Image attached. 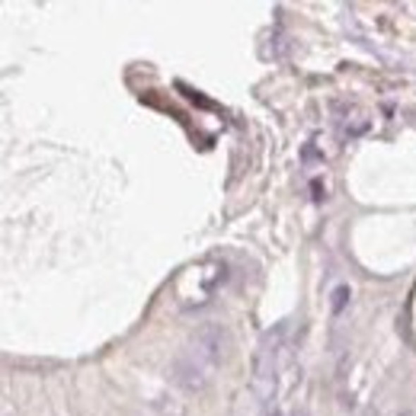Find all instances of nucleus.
<instances>
[{
    "instance_id": "obj_1",
    "label": "nucleus",
    "mask_w": 416,
    "mask_h": 416,
    "mask_svg": "<svg viewBox=\"0 0 416 416\" xmlns=\"http://www.w3.org/2000/svg\"><path fill=\"white\" fill-rule=\"evenodd\" d=\"M282 336H285V324H279L276 330H266L257 346V355H253V384H257L259 397L272 394V384H276V355H279V346H282Z\"/></svg>"
},
{
    "instance_id": "obj_2",
    "label": "nucleus",
    "mask_w": 416,
    "mask_h": 416,
    "mask_svg": "<svg viewBox=\"0 0 416 416\" xmlns=\"http://www.w3.org/2000/svg\"><path fill=\"white\" fill-rule=\"evenodd\" d=\"M192 353L208 365H221L231 355V333L221 324H199L192 330Z\"/></svg>"
},
{
    "instance_id": "obj_3",
    "label": "nucleus",
    "mask_w": 416,
    "mask_h": 416,
    "mask_svg": "<svg viewBox=\"0 0 416 416\" xmlns=\"http://www.w3.org/2000/svg\"><path fill=\"white\" fill-rule=\"evenodd\" d=\"M173 374H176V381H180L186 391H202L208 384L205 374H202V368L195 365V359H189V355H180V359H176Z\"/></svg>"
},
{
    "instance_id": "obj_4",
    "label": "nucleus",
    "mask_w": 416,
    "mask_h": 416,
    "mask_svg": "<svg viewBox=\"0 0 416 416\" xmlns=\"http://www.w3.org/2000/svg\"><path fill=\"white\" fill-rule=\"evenodd\" d=\"M333 298H336V301H333V311L340 314L343 305H346V298H349V288H336V295H333Z\"/></svg>"
},
{
    "instance_id": "obj_5",
    "label": "nucleus",
    "mask_w": 416,
    "mask_h": 416,
    "mask_svg": "<svg viewBox=\"0 0 416 416\" xmlns=\"http://www.w3.org/2000/svg\"><path fill=\"white\" fill-rule=\"evenodd\" d=\"M397 416H416V413H413V410H403V413H397Z\"/></svg>"
},
{
    "instance_id": "obj_6",
    "label": "nucleus",
    "mask_w": 416,
    "mask_h": 416,
    "mask_svg": "<svg viewBox=\"0 0 416 416\" xmlns=\"http://www.w3.org/2000/svg\"><path fill=\"white\" fill-rule=\"evenodd\" d=\"M362 416H378V413H374V410H365V413H362Z\"/></svg>"
},
{
    "instance_id": "obj_7",
    "label": "nucleus",
    "mask_w": 416,
    "mask_h": 416,
    "mask_svg": "<svg viewBox=\"0 0 416 416\" xmlns=\"http://www.w3.org/2000/svg\"><path fill=\"white\" fill-rule=\"evenodd\" d=\"M272 416H285V413H272Z\"/></svg>"
}]
</instances>
